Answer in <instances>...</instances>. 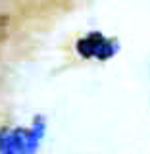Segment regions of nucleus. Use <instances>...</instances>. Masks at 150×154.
<instances>
[{
	"label": "nucleus",
	"mask_w": 150,
	"mask_h": 154,
	"mask_svg": "<svg viewBox=\"0 0 150 154\" xmlns=\"http://www.w3.org/2000/svg\"><path fill=\"white\" fill-rule=\"evenodd\" d=\"M41 133V125L33 131H25V129L0 131V154H31L38 144Z\"/></svg>",
	"instance_id": "obj_1"
},
{
	"label": "nucleus",
	"mask_w": 150,
	"mask_h": 154,
	"mask_svg": "<svg viewBox=\"0 0 150 154\" xmlns=\"http://www.w3.org/2000/svg\"><path fill=\"white\" fill-rule=\"evenodd\" d=\"M77 50L85 58H98V60H106L115 52V42L106 38L100 33H93V35L85 37L79 41Z\"/></svg>",
	"instance_id": "obj_2"
},
{
	"label": "nucleus",
	"mask_w": 150,
	"mask_h": 154,
	"mask_svg": "<svg viewBox=\"0 0 150 154\" xmlns=\"http://www.w3.org/2000/svg\"><path fill=\"white\" fill-rule=\"evenodd\" d=\"M6 33H8V17L0 14V41L6 37Z\"/></svg>",
	"instance_id": "obj_3"
}]
</instances>
